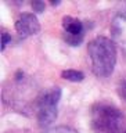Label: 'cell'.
<instances>
[{
	"mask_svg": "<svg viewBox=\"0 0 126 133\" xmlns=\"http://www.w3.org/2000/svg\"><path fill=\"white\" fill-rule=\"evenodd\" d=\"M31 6H32L35 12H43L44 8H46V4H44V2H42V0H33Z\"/></svg>",
	"mask_w": 126,
	"mask_h": 133,
	"instance_id": "10",
	"label": "cell"
},
{
	"mask_svg": "<svg viewBox=\"0 0 126 133\" xmlns=\"http://www.w3.org/2000/svg\"><path fill=\"white\" fill-rule=\"evenodd\" d=\"M15 31L22 37L32 36L40 32V24L36 15L29 14V12H22L15 21Z\"/></svg>",
	"mask_w": 126,
	"mask_h": 133,
	"instance_id": "5",
	"label": "cell"
},
{
	"mask_svg": "<svg viewBox=\"0 0 126 133\" xmlns=\"http://www.w3.org/2000/svg\"><path fill=\"white\" fill-rule=\"evenodd\" d=\"M53 6H57V4H60V2H51Z\"/></svg>",
	"mask_w": 126,
	"mask_h": 133,
	"instance_id": "14",
	"label": "cell"
},
{
	"mask_svg": "<svg viewBox=\"0 0 126 133\" xmlns=\"http://www.w3.org/2000/svg\"><path fill=\"white\" fill-rule=\"evenodd\" d=\"M126 119L116 107L96 104L91 110V128L96 133H123Z\"/></svg>",
	"mask_w": 126,
	"mask_h": 133,
	"instance_id": "2",
	"label": "cell"
},
{
	"mask_svg": "<svg viewBox=\"0 0 126 133\" xmlns=\"http://www.w3.org/2000/svg\"><path fill=\"white\" fill-rule=\"evenodd\" d=\"M61 78L69 82H82L85 79V74L75 69H65L61 72Z\"/></svg>",
	"mask_w": 126,
	"mask_h": 133,
	"instance_id": "7",
	"label": "cell"
},
{
	"mask_svg": "<svg viewBox=\"0 0 126 133\" xmlns=\"http://www.w3.org/2000/svg\"><path fill=\"white\" fill-rule=\"evenodd\" d=\"M64 39L68 44L71 46H79L81 42L83 40V36H74V35H68V33H64Z\"/></svg>",
	"mask_w": 126,
	"mask_h": 133,
	"instance_id": "8",
	"label": "cell"
},
{
	"mask_svg": "<svg viewBox=\"0 0 126 133\" xmlns=\"http://www.w3.org/2000/svg\"><path fill=\"white\" fill-rule=\"evenodd\" d=\"M112 39L126 50V4L114 15L111 22Z\"/></svg>",
	"mask_w": 126,
	"mask_h": 133,
	"instance_id": "4",
	"label": "cell"
},
{
	"mask_svg": "<svg viewBox=\"0 0 126 133\" xmlns=\"http://www.w3.org/2000/svg\"><path fill=\"white\" fill-rule=\"evenodd\" d=\"M22 76H24V74L21 72V71H18V72L15 74V79H17V81H21V79H22Z\"/></svg>",
	"mask_w": 126,
	"mask_h": 133,
	"instance_id": "13",
	"label": "cell"
},
{
	"mask_svg": "<svg viewBox=\"0 0 126 133\" xmlns=\"http://www.w3.org/2000/svg\"><path fill=\"white\" fill-rule=\"evenodd\" d=\"M46 133H78V132L69 126H57V128H54Z\"/></svg>",
	"mask_w": 126,
	"mask_h": 133,
	"instance_id": "9",
	"label": "cell"
},
{
	"mask_svg": "<svg viewBox=\"0 0 126 133\" xmlns=\"http://www.w3.org/2000/svg\"><path fill=\"white\" fill-rule=\"evenodd\" d=\"M87 53L96 76L108 78L114 72L116 64V47L111 39L104 36L96 37L87 46Z\"/></svg>",
	"mask_w": 126,
	"mask_h": 133,
	"instance_id": "1",
	"label": "cell"
},
{
	"mask_svg": "<svg viewBox=\"0 0 126 133\" xmlns=\"http://www.w3.org/2000/svg\"><path fill=\"white\" fill-rule=\"evenodd\" d=\"M61 98L58 86L50 87L37 97V121L42 128L50 126L57 119V104Z\"/></svg>",
	"mask_w": 126,
	"mask_h": 133,
	"instance_id": "3",
	"label": "cell"
},
{
	"mask_svg": "<svg viewBox=\"0 0 126 133\" xmlns=\"http://www.w3.org/2000/svg\"><path fill=\"white\" fill-rule=\"evenodd\" d=\"M118 91H119V96H121V97H122V98L125 100V101H126V79H125L123 82H121Z\"/></svg>",
	"mask_w": 126,
	"mask_h": 133,
	"instance_id": "12",
	"label": "cell"
},
{
	"mask_svg": "<svg viewBox=\"0 0 126 133\" xmlns=\"http://www.w3.org/2000/svg\"><path fill=\"white\" fill-rule=\"evenodd\" d=\"M125 133H126V132H125Z\"/></svg>",
	"mask_w": 126,
	"mask_h": 133,
	"instance_id": "15",
	"label": "cell"
},
{
	"mask_svg": "<svg viewBox=\"0 0 126 133\" xmlns=\"http://www.w3.org/2000/svg\"><path fill=\"white\" fill-rule=\"evenodd\" d=\"M8 42H11V36L8 35L7 32H3L2 33V51L6 49V46L8 44Z\"/></svg>",
	"mask_w": 126,
	"mask_h": 133,
	"instance_id": "11",
	"label": "cell"
},
{
	"mask_svg": "<svg viewBox=\"0 0 126 133\" xmlns=\"http://www.w3.org/2000/svg\"><path fill=\"white\" fill-rule=\"evenodd\" d=\"M62 28L65 33L74 36H83V22L76 18H72L69 15H65L62 18Z\"/></svg>",
	"mask_w": 126,
	"mask_h": 133,
	"instance_id": "6",
	"label": "cell"
}]
</instances>
